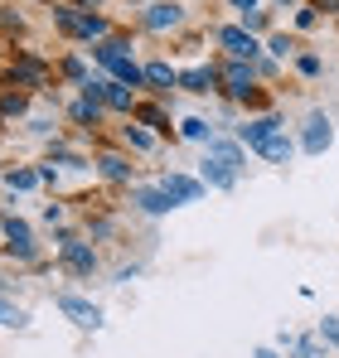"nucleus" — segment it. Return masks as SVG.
<instances>
[{
    "label": "nucleus",
    "instance_id": "obj_23",
    "mask_svg": "<svg viewBox=\"0 0 339 358\" xmlns=\"http://www.w3.org/2000/svg\"><path fill=\"white\" fill-rule=\"evenodd\" d=\"M34 184H39L34 170H15V175H10V189H34Z\"/></svg>",
    "mask_w": 339,
    "mask_h": 358
},
{
    "label": "nucleus",
    "instance_id": "obj_17",
    "mask_svg": "<svg viewBox=\"0 0 339 358\" xmlns=\"http://www.w3.org/2000/svg\"><path fill=\"white\" fill-rule=\"evenodd\" d=\"M0 324H10V329H25V324H29V315H25L20 305H10V300H0Z\"/></svg>",
    "mask_w": 339,
    "mask_h": 358
},
{
    "label": "nucleus",
    "instance_id": "obj_29",
    "mask_svg": "<svg viewBox=\"0 0 339 358\" xmlns=\"http://www.w3.org/2000/svg\"><path fill=\"white\" fill-rule=\"evenodd\" d=\"M141 117L151 121V126H155V131H170V126H165V117H160V112H155V107H146V112H141Z\"/></svg>",
    "mask_w": 339,
    "mask_h": 358
},
{
    "label": "nucleus",
    "instance_id": "obj_18",
    "mask_svg": "<svg viewBox=\"0 0 339 358\" xmlns=\"http://www.w3.org/2000/svg\"><path fill=\"white\" fill-rule=\"evenodd\" d=\"M97 165H102V175H107V179H131V165H126L121 155H102Z\"/></svg>",
    "mask_w": 339,
    "mask_h": 358
},
{
    "label": "nucleus",
    "instance_id": "obj_2",
    "mask_svg": "<svg viewBox=\"0 0 339 358\" xmlns=\"http://www.w3.org/2000/svg\"><path fill=\"white\" fill-rule=\"evenodd\" d=\"M219 44H223V49H228L237 63H252L257 54H262V49H257V39H252L242 24H223V29H219Z\"/></svg>",
    "mask_w": 339,
    "mask_h": 358
},
{
    "label": "nucleus",
    "instance_id": "obj_14",
    "mask_svg": "<svg viewBox=\"0 0 339 358\" xmlns=\"http://www.w3.org/2000/svg\"><path fill=\"white\" fill-rule=\"evenodd\" d=\"M209 155H219L223 165L242 170V150H237V141H209Z\"/></svg>",
    "mask_w": 339,
    "mask_h": 358
},
{
    "label": "nucleus",
    "instance_id": "obj_8",
    "mask_svg": "<svg viewBox=\"0 0 339 358\" xmlns=\"http://www.w3.org/2000/svg\"><path fill=\"white\" fill-rule=\"evenodd\" d=\"M136 208H141V213H151V218H160V213L174 208V199H170L160 184H155V189H136Z\"/></svg>",
    "mask_w": 339,
    "mask_h": 358
},
{
    "label": "nucleus",
    "instance_id": "obj_10",
    "mask_svg": "<svg viewBox=\"0 0 339 358\" xmlns=\"http://www.w3.org/2000/svg\"><path fill=\"white\" fill-rule=\"evenodd\" d=\"M325 145H330V117H325V112H315V117L305 121V150H310V155H320Z\"/></svg>",
    "mask_w": 339,
    "mask_h": 358
},
{
    "label": "nucleus",
    "instance_id": "obj_6",
    "mask_svg": "<svg viewBox=\"0 0 339 358\" xmlns=\"http://www.w3.org/2000/svg\"><path fill=\"white\" fill-rule=\"evenodd\" d=\"M58 252H63V262H68L78 276H88V271L97 266V252H92V242H73V238H68L63 247H58Z\"/></svg>",
    "mask_w": 339,
    "mask_h": 358
},
{
    "label": "nucleus",
    "instance_id": "obj_9",
    "mask_svg": "<svg viewBox=\"0 0 339 358\" xmlns=\"http://www.w3.org/2000/svg\"><path fill=\"white\" fill-rule=\"evenodd\" d=\"M223 83H228V92H233V97H247V92H252V63H228L223 68Z\"/></svg>",
    "mask_w": 339,
    "mask_h": 358
},
{
    "label": "nucleus",
    "instance_id": "obj_20",
    "mask_svg": "<svg viewBox=\"0 0 339 358\" xmlns=\"http://www.w3.org/2000/svg\"><path fill=\"white\" fill-rule=\"evenodd\" d=\"M0 228H5V238H10V247H20V242H29V223H20V218H5Z\"/></svg>",
    "mask_w": 339,
    "mask_h": 358
},
{
    "label": "nucleus",
    "instance_id": "obj_16",
    "mask_svg": "<svg viewBox=\"0 0 339 358\" xmlns=\"http://www.w3.org/2000/svg\"><path fill=\"white\" fill-rule=\"evenodd\" d=\"M97 117H102V102H92V97H83L73 107V121H83V126H97Z\"/></svg>",
    "mask_w": 339,
    "mask_h": 358
},
{
    "label": "nucleus",
    "instance_id": "obj_30",
    "mask_svg": "<svg viewBox=\"0 0 339 358\" xmlns=\"http://www.w3.org/2000/svg\"><path fill=\"white\" fill-rule=\"evenodd\" d=\"M233 5H237L242 15H247V10H257V0H233Z\"/></svg>",
    "mask_w": 339,
    "mask_h": 358
},
{
    "label": "nucleus",
    "instance_id": "obj_7",
    "mask_svg": "<svg viewBox=\"0 0 339 358\" xmlns=\"http://www.w3.org/2000/svg\"><path fill=\"white\" fill-rule=\"evenodd\" d=\"M160 189H165L174 203H189V199H199V194H204V184H199V179H189V175H165V179H160Z\"/></svg>",
    "mask_w": 339,
    "mask_h": 358
},
{
    "label": "nucleus",
    "instance_id": "obj_26",
    "mask_svg": "<svg viewBox=\"0 0 339 358\" xmlns=\"http://www.w3.org/2000/svg\"><path fill=\"white\" fill-rule=\"evenodd\" d=\"M296 354H300V358H325V349H320L315 339H300V344H296Z\"/></svg>",
    "mask_w": 339,
    "mask_h": 358
},
{
    "label": "nucleus",
    "instance_id": "obj_21",
    "mask_svg": "<svg viewBox=\"0 0 339 358\" xmlns=\"http://www.w3.org/2000/svg\"><path fill=\"white\" fill-rule=\"evenodd\" d=\"M320 339L339 349V315H330V320H320Z\"/></svg>",
    "mask_w": 339,
    "mask_h": 358
},
{
    "label": "nucleus",
    "instance_id": "obj_24",
    "mask_svg": "<svg viewBox=\"0 0 339 358\" xmlns=\"http://www.w3.org/2000/svg\"><path fill=\"white\" fill-rule=\"evenodd\" d=\"M242 29H247V34H252V29H267V15H262V10H247V15H242Z\"/></svg>",
    "mask_w": 339,
    "mask_h": 358
},
{
    "label": "nucleus",
    "instance_id": "obj_27",
    "mask_svg": "<svg viewBox=\"0 0 339 358\" xmlns=\"http://www.w3.org/2000/svg\"><path fill=\"white\" fill-rule=\"evenodd\" d=\"M291 49H296V44H291V39H286V34H277V39H272V54H277V59H286V54H291Z\"/></svg>",
    "mask_w": 339,
    "mask_h": 358
},
{
    "label": "nucleus",
    "instance_id": "obj_12",
    "mask_svg": "<svg viewBox=\"0 0 339 358\" xmlns=\"http://www.w3.org/2000/svg\"><path fill=\"white\" fill-rule=\"evenodd\" d=\"M179 83H184L189 92H214V87H219V73H214V68H189V73H179Z\"/></svg>",
    "mask_w": 339,
    "mask_h": 358
},
{
    "label": "nucleus",
    "instance_id": "obj_32",
    "mask_svg": "<svg viewBox=\"0 0 339 358\" xmlns=\"http://www.w3.org/2000/svg\"><path fill=\"white\" fill-rule=\"evenodd\" d=\"M282 5H291V0H282Z\"/></svg>",
    "mask_w": 339,
    "mask_h": 358
},
{
    "label": "nucleus",
    "instance_id": "obj_28",
    "mask_svg": "<svg viewBox=\"0 0 339 358\" xmlns=\"http://www.w3.org/2000/svg\"><path fill=\"white\" fill-rule=\"evenodd\" d=\"M300 73H305V78H315V73H320V59H315V54H305V59H300Z\"/></svg>",
    "mask_w": 339,
    "mask_h": 358
},
{
    "label": "nucleus",
    "instance_id": "obj_19",
    "mask_svg": "<svg viewBox=\"0 0 339 358\" xmlns=\"http://www.w3.org/2000/svg\"><path fill=\"white\" fill-rule=\"evenodd\" d=\"M141 73H146V83H155V87H170V83H179V78L170 73L165 63H151V68H141Z\"/></svg>",
    "mask_w": 339,
    "mask_h": 358
},
{
    "label": "nucleus",
    "instance_id": "obj_11",
    "mask_svg": "<svg viewBox=\"0 0 339 358\" xmlns=\"http://www.w3.org/2000/svg\"><path fill=\"white\" fill-rule=\"evenodd\" d=\"M233 179H237L233 165H223L219 155H204V184H214V189H233Z\"/></svg>",
    "mask_w": 339,
    "mask_h": 358
},
{
    "label": "nucleus",
    "instance_id": "obj_13",
    "mask_svg": "<svg viewBox=\"0 0 339 358\" xmlns=\"http://www.w3.org/2000/svg\"><path fill=\"white\" fill-rule=\"evenodd\" d=\"M262 155H267L272 165H286V160L296 155V145H291V136H282V131H277V136H272V141L262 145Z\"/></svg>",
    "mask_w": 339,
    "mask_h": 358
},
{
    "label": "nucleus",
    "instance_id": "obj_4",
    "mask_svg": "<svg viewBox=\"0 0 339 358\" xmlns=\"http://www.w3.org/2000/svg\"><path fill=\"white\" fill-rule=\"evenodd\" d=\"M277 131H282V121H277V117H252V121H242V126H237V141L262 150V145H267Z\"/></svg>",
    "mask_w": 339,
    "mask_h": 358
},
{
    "label": "nucleus",
    "instance_id": "obj_25",
    "mask_svg": "<svg viewBox=\"0 0 339 358\" xmlns=\"http://www.w3.org/2000/svg\"><path fill=\"white\" fill-rule=\"evenodd\" d=\"M126 141H131V145H136V150H151V145H155V141H151V136H146V131H136V126H126Z\"/></svg>",
    "mask_w": 339,
    "mask_h": 358
},
{
    "label": "nucleus",
    "instance_id": "obj_22",
    "mask_svg": "<svg viewBox=\"0 0 339 358\" xmlns=\"http://www.w3.org/2000/svg\"><path fill=\"white\" fill-rule=\"evenodd\" d=\"M184 136H189V141H214V136H209V126H204L199 117H189V121H184Z\"/></svg>",
    "mask_w": 339,
    "mask_h": 358
},
{
    "label": "nucleus",
    "instance_id": "obj_31",
    "mask_svg": "<svg viewBox=\"0 0 339 358\" xmlns=\"http://www.w3.org/2000/svg\"><path fill=\"white\" fill-rule=\"evenodd\" d=\"M252 358H282V354H272V349H257V354H252Z\"/></svg>",
    "mask_w": 339,
    "mask_h": 358
},
{
    "label": "nucleus",
    "instance_id": "obj_1",
    "mask_svg": "<svg viewBox=\"0 0 339 358\" xmlns=\"http://www.w3.org/2000/svg\"><path fill=\"white\" fill-rule=\"evenodd\" d=\"M92 59L97 63H107L116 73V83H126V87H136V83H146V73L131 63V54H126V44H116V39H102L97 49H92Z\"/></svg>",
    "mask_w": 339,
    "mask_h": 358
},
{
    "label": "nucleus",
    "instance_id": "obj_3",
    "mask_svg": "<svg viewBox=\"0 0 339 358\" xmlns=\"http://www.w3.org/2000/svg\"><path fill=\"white\" fill-rule=\"evenodd\" d=\"M179 20H184V5H179V0H155L151 10H141V24L155 29V34H160V29H174Z\"/></svg>",
    "mask_w": 339,
    "mask_h": 358
},
{
    "label": "nucleus",
    "instance_id": "obj_15",
    "mask_svg": "<svg viewBox=\"0 0 339 358\" xmlns=\"http://www.w3.org/2000/svg\"><path fill=\"white\" fill-rule=\"evenodd\" d=\"M78 34H83V39H102V34H107V20H102V15H78Z\"/></svg>",
    "mask_w": 339,
    "mask_h": 358
},
{
    "label": "nucleus",
    "instance_id": "obj_5",
    "mask_svg": "<svg viewBox=\"0 0 339 358\" xmlns=\"http://www.w3.org/2000/svg\"><path fill=\"white\" fill-rule=\"evenodd\" d=\"M58 310L73 315V324H83V329H97V324H102V310H97L92 300H83V296H58Z\"/></svg>",
    "mask_w": 339,
    "mask_h": 358
}]
</instances>
